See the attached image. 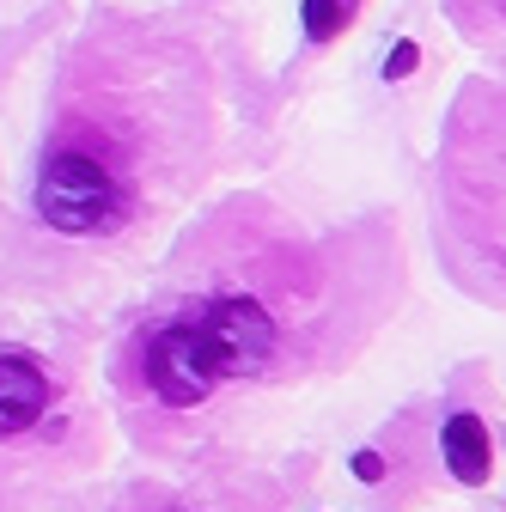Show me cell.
I'll list each match as a JSON object with an SVG mask.
<instances>
[{"instance_id":"obj_1","label":"cell","mask_w":506,"mask_h":512,"mask_svg":"<svg viewBox=\"0 0 506 512\" xmlns=\"http://www.w3.org/2000/svg\"><path fill=\"white\" fill-rule=\"evenodd\" d=\"M135 196L98 153L86 147H55L37 171V220L68 232V238H98L129 220Z\"/></svg>"},{"instance_id":"obj_2","label":"cell","mask_w":506,"mask_h":512,"mask_svg":"<svg viewBox=\"0 0 506 512\" xmlns=\"http://www.w3.org/2000/svg\"><path fill=\"white\" fill-rule=\"evenodd\" d=\"M220 378H226V372H220V354H214V342H208V330H202V311H196V305L177 311L171 324L153 330V342H147V384L159 391V403L196 409V403L214 397Z\"/></svg>"},{"instance_id":"obj_3","label":"cell","mask_w":506,"mask_h":512,"mask_svg":"<svg viewBox=\"0 0 506 512\" xmlns=\"http://www.w3.org/2000/svg\"><path fill=\"white\" fill-rule=\"evenodd\" d=\"M202 330L220 354V372L226 378H257L275 366L281 354V330H275V317L257 305V299H244V293H220V299H202Z\"/></svg>"},{"instance_id":"obj_4","label":"cell","mask_w":506,"mask_h":512,"mask_svg":"<svg viewBox=\"0 0 506 512\" xmlns=\"http://www.w3.org/2000/svg\"><path fill=\"white\" fill-rule=\"evenodd\" d=\"M49 409V372L31 354H0V439L31 433Z\"/></svg>"},{"instance_id":"obj_5","label":"cell","mask_w":506,"mask_h":512,"mask_svg":"<svg viewBox=\"0 0 506 512\" xmlns=\"http://www.w3.org/2000/svg\"><path fill=\"white\" fill-rule=\"evenodd\" d=\"M439 452H446V470H452L464 488L488 482V470H494V445H488V427H482L470 409H458V415L446 421V433H439Z\"/></svg>"},{"instance_id":"obj_6","label":"cell","mask_w":506,"mask_h":512,"mask_svg":"<svg viewBox=\"0 0 506 512\" xmlns=\"http://www.w3.org/2000/svg\"><path fill=\"white\" fill-rule=\"evenodd\" d=\"M348 7H354V0H299V25H305V37H311V43H330V37L342 31Z\"/></svg>"},{"instance_id":"obj_7","label":"cell","mask_w":506,"mask_h":512,"mask_svg":"<svg viewBox=\"0 0 506 512\" xmlns=\"http://www.w3.org/2000/svg\"><path fill=\"white\" fill-rule=\"evenodd\" d=\"M415 61H421V49H415V43H397V49L385 55V74H391V80H403V74L415 68Z\"/></svg>"},{"instance_id":"obj_8","label":"cell","mask_w":506,"mask_h":512,"mask_svg":"<svg viewBox=\"0 0 506 512\" xmlns=\"http://www.w3.org/2000/svg\"><path fill=\"white\" fill-rule=\"evenodd\" d=\"M354 476H360V482H385V458H378V452H360V458H354Z\"/></svg>"}]
</instances>
